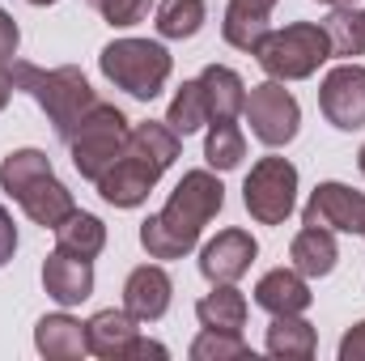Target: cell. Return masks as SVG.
<instances>
[{"mask_svg":"<svg viewBox=\"0 0 365 361\" xmlns=\"http://www.w3.org/2000/svg\"><path fill=\"white\" fill-rule=\"evenodd\" d=\"M43 289L51 302L60 306H81L93 293V260H81V255H68V251H51L43 260Z\"/></svg>","mask_w":365,"mask_h":361,"instance_id":"cell-14","label":"cell"},{"mask_svg":"<svg viewBox=\"0 0 365 361\" xmlns=\"http://www.w3.org/2000/svg\"><path fill=\"white\" fill-rule=\"evenodd\" d=\"M9 73H13V86H17V90L30 93V98L43 106L51 132H56L64 145L73 141V132L86 123V115L98 106V93L90 90L86 73L73 68V64H64V68H38V64L13 60Z\"/></svg>","mask_w":365,"mask_h":361,"instance_id":"cell-2","label":"cell"},{"mask_svg":"<svg viewBox=\"0 0 365 361\" xmlns=\"http://www.w3.org/2000/svg\"><path fill=\"white\" fill-rule=\"evenodd\" d=\"M340 361H365V319L353 332H344V340H340Z\"/></svg>","mask_w":365,"mask_h":361,"instance_id":"cell-31","label":"cell"},{"mask_svg":"<svg viewBox=\"0 0 365 361\" xmlns=\"http://www.w3.org/2000/svg\"><path fill=\"white\" fill-rule=\"evenodd\" d=\"M170 298H175V280L162 264H140L123 280V310L136 323H158L170 310Z\"/></svg>","mask_w":365,"mask_h":361,"instance_id":"cell-13","label":"cell"},{"mask_svg":"<svg viewBox=\"0 0 365 361\" xmlns=\"http://www.w3.org/2000/svg\"><path fill=\"white\" fill-rule=\"evenodd\" d=\"M247 353H251L247 340L234 336V332H212V327H204V332L191 340V361H238V357H247Z\"/></svg>","mask_w":365,"mask_h":361,"instance_id":"cell-28","label":"cell"},{"mask_svg":"<svg viewBox=\"0 0 365 361\" xmlns=\"http://www.w3.org/2000/svg\"><path fill=\"white\" fill-rule=\"evenodd\" d=\"M327 30V43H331V56H365V9L353 4H331V17L323 21Z\"/></svg>","mask_w":365,"mask_h":361,"instance_id":"cell-24","label":"cell"},{"mask_svg":"<svg viewBox=\"0 0 365 361\" xmlns=\"http://www.w3.org/2000/svg\"><path fill=\"white\" fill-rule=\"evenodd\" d=\"M30 4H38V9H47V4H56V0H30Z\"/></svg>","mask_w":365,"mask_h":361,"instance_id":"cell-37","label":"cell"},{"mask_svg":"<svg viewBox=\"0 0 365 361\" xmlns=\"http://www.w3.org/2000/svg\"><path fill=\"white\" fill-rule=\"evenodd\" d=\"M289 260H293V268L302 272L306 280L331 276V272H336V264H340L336 234H331V230H319V225L297 230V238L289 243Z\"/></svg>","mask_w":365,"mask_h":361,"instance_id":"cell-17","label":"cell"},{"mask_svg":"<svg viewBox=\"0 0 365 361\" xmlns=\"http://www.w3.org/2000/svg\"><path fill=\"white\" fill-rule=\"evenodd\" d=\"M255 255H259V243L251 238V230H221L204 251H200V272H204V280H212V285H234V280H242L251 264H255Z\"/></svg>","mask_w":365,"mask_h":361,"instance_id":"cell-12","label":"cell"},{"mask_svg":"<svg viewBox=\"0 0 365 361\" xmlns=\"http://www.w3.org/2000/svg\"><path fill=\"white\" fill-rule=\"evenodd\" d=\"M153 0H98V13L106 17V26L115 30H128V26H140L149 17Z\"/></svg>","mask_w":365,"mask_h":361,"instance_id":"cell-29","label":"cell"},{"mask_svg":"<svg viewBox=\"0 0 365 361\" xmlns=\"http://www.w3.org/2000/svg\"><path fill=\"white\" fill-rule=\"evenodd\" d=\"M251 56L259 60V68L272 81H306V77H314L331 60V43H327V30L323 26L293 21L284 30H268Z\"/></svg>","mask_w":365,"mask_h":361,"instance_id":"cell-5","label":"cell"},{"mask_svg":"<svg viewBox=\"0 0 365 361\" xmlns=\"http://www.w3.org/2000/svg\"><path fill=\"white\" fill-rule=\"evenodd\" d=\"M225 208V187L212 171H187L166 208L140 221V247L149 260H182L195 251L204 225Z\"/></svg>","mask_w":365,"mask_h":361,"instance_id":"cell-1","label":"cell"},{"mask_svg":"<svg viewBox=\"0 0 365 361\" xmlns=\"http://www.w3.org/2000/svg\"><path fill=\"white\" fill-rule=\"evenodd\" d=\"M195 319H200V327L242 336V327H247V298L234 285H212V293L195 302Z\"/></svg>","mask_w":365,"mask_h":361,"instance_id":"cell-19","label":"cell"},{"mask_svg":"<svg viewBox=\"0 0 365 361\" xmlns=\"http://www.w3.org/2000/svg\"><path fill=\"white\" fill-rule=\"evenodd\" d=\"M302 225L319 230H340V234H361L365 238V191H353L344 183H319L302 208Z\"/></svg>","mask_w":365,"mask_h":361,"instance_id":"cell-9","label":"cell"},{"mask_svg":"<svg viewBox=\"0 0 365 361\" xmlns=\"http://www.w3.org/2000/svg\"><path fill=\"white\" fill-rule=\"evenodd\" d=\"M0 187L21 204V213L43 225V230H56L64 217L77 213V200L64 183L56 179L47 153L38 149H13L4 162H0Z\"/></svg>","mask_w":365,"mask_h":361,"instance_id":"cell-3","label":"cell"},{"mask_svg":"<svg viewBox=\"0 0 365 361\" xmlns=\"http://www.w3.org/2000/svg\"><path fill=\"white\" fill-rule=\"evenodd\" d=\"M162 175H166V171H162L158 162L140 158L136 149H123L119 162L93 183V187H98V195H102L106 204H115V208H140V204L149 200V191L158 187Z\"/></svg>","mask_w":365,"mask_h":361,"instance_id":"cell-11","label":"cell"},{"mask_svg":"<svg viewBox=\"0 0 365 361\" xmlns=\"http://www.w3.org/2000/svg\"><path fill=\"white\" fill-rule=\"evenodd\" d=\"M268 353L284 361H310L319 349V336L314 327L302 319V315H272V327H268Z\"/></svg>","mask_w":365,"mask_h":361,"instance_id":"cell-21","label":"cell"},{"mask_svg":"<svg viewBox=\"0 0 365 361\" xmlns=\"http://www.w3.org/2000/svg\"><path fill=\"white\" fill-rule=\"evenodd\" d=\"M357 166H361V175H365V145H361V153H357Z\"/></svg>","mask_w":365,"mask_h":361,"instance_id":"cell-36","label":"cell"},{"mask_svg":"<svg viewBox=\"0 0 365 361\" xmlns=\"http://www.w3.org/2000/svg\"><path fill=\"white\" fill-rule=\"evenodd\" d=\"M242 158H247V136H242V128H238L234 119H212L208 141H204V162H208L212 171H234V166H242Z\"/></svg>","mask_w":365,"mask_h":361,"instance_id":"cell-26","label":"cell"},{"mask_svg":"<svg viewBox=\"0 0 365 361\" xmlns=\"http://www.w3.org/2000/svg\"><path fill=\"white\" fill-rule=\"evenodd\" d=\"M310 302H314V293L297 268H272L255 285V306L268 315H306Z\"/></svg>","mask_w":365,"mask_h":361,"instance_id":"cell-15","label":"cell"},{"mask_svg":"<svg viewBox=\"0 0 365 361\" xmlns=\"http://www.w3.org/2000/svg\"><path fill=\"white\" fill-rule=\"evenodd\" d=\"M242 204L259 225H284L297 204V166L289 158H259L242 183Z\"/></svg>","mask_w":365,"mask_h":361,"instance_id":"cell-7","label":"cell"},{"mask_svg":"<svg viewBox=\"0 0 365 361\" xmlns=\"http://www.w3.org/2000/svg\"><path fill=\"white\" fill-rule=\"evenodd\" d=\"M34 349L47 361H81L90 353V340H86V323L73 319V315H47L38 319L34 327Z\"/></svg>","mask_w":365,"mask_h":361,"instance_id":"cell-16","label":"cell"},{"mask_svg":"<svg viewBox=\"0 0 365 361\" xmlns=\"http://www.w3.org/2000/svg\"><path fill=\"white\" fill-rule=\"evenodd\" d=\"M98 68L115 90L132 93L140 102H153L170 81V51L153 39H115L98 51Z\"/></svg>","mask_w":365,"mask_h":361,"instance_id":"cell-4","label":"cell"},{"mask_svg":"<svg viewBox=\"0 0 365 361\" xmlns=\"http://www.w3.org/2000/svg\"><path fill=\"white\" fill-rule=\"evenodd\" d=\"M90 4H98V0H90Z\"/></svg>","mask_w":365,"mask_h":361,"instance_id":"cell-39","label":"cell"},{"mask_svg":"<svg viewBox=\"0 0 365 361\" xmlns=\"http://www.w3.org/2000/svg\"><path fill=\"white\" fill-rule=\"evenodd\" d=\"M13 251H17V225H13V217L4 213V204H0V268L13 260Z\"/></svg>","mask_w":365,"mask_h":361,"instance_id":"cell-32","label":"cell"},{"mask_svg":"<svg viewBox=\"0 0 365 361\" xmlns=\"http://www.w3.org/2000/svg\"><path fill=\"white\" fill-rule=\"evenodd\" d=\"M128 149H136L140 158H149V162H158L162 171H170L175 166V158H179L182 149V136L162 119H145V123H136L132 132H128Z\"/></svg>","mask_w":365,"mask_h":361,"instance_id":"cell-23","label":"cell"},{"mask_svg":"<svg viewBox=\"0 0 365 361\" xmlns=\"http://www.w3.org/2000/svg\"><path fill=\"white\" fill-rule=\"evenodd\" d=\"M140 357H170V353H166V345H158V340H145V336H136V340H132V345H128V357L123 361H140Z\"/></svg>","mask_w":365,"mask_h":361,"instance_id":"cell-33","label":"cell"},{"mask_svg":"<svg viewBox=\"0 0 365 361\" xmlns=\"http://www.w3.org/2000/svg\"><path fill=\"white\" fill-rule=\"evenodd\" d=\"M13 90H17V86H13V73H9V64H0V111L9 106V98H13Z\"/></svg>","mask_w":365,"mask_h":361,"instance_id":"cell-35","label":"cell"},{"mask_svg":"<svg viewBox=\"0 0 365 361\" xmlns=\"http://www.w3.org/2000/svg\"><path fill=\"white\" fill-rule=\"evenodd\" d=\"M319 111L340 132L365 128V68L361 64H340V68H331L323 77V86H319Z\"/></svg>","mask_w":365,"mask_h":361,"instance_id":"cell-10","label":"cell"},{"mask_svg":"<svg viewBox=\"0 0 365 361\" xmlns=\"http://www.w3.org/2000/svg\"><path fill=\"white\" fill-rule=\"evenodd\" d=\"M166 123H170L179 136H191V132H200L204 123H212V115H208V98H204L200 77H195V81H182V86H179V93L170 98Z\"/></svg>","mask_w":365,"mask_h":361,"instance_id":"cell-27","label":"cell"},{"mask_svg":"<svg viewBox=\"0 0 365 361\" xmlns=\"http://www.w3.org/2000/svg\"><path fill=\"white\" fill-rule=\"evenodd\" d=\"M204 17H208V4L204 0H162L158 4V34L162 39H195L200 30H204Z\"/></svg>","mask_w":365,"mask_h":361,"instance_id":"cell-25","label":"cell"},{"mask_svg":"<svg viewBox=\"0 0 365 361\" xmlns=\"http://www.w3.org/2000/svg\"><path fill=\"white\" fill-rule=\"evenodd\" d=\"M242 115H247L255 141L268 145V149H284V145L297 136V128H302V106H297V98L284 90V81H272V77L247 93Z\"/></svg>","mask_w":365,"mask_h":361,"instance_id":"cell-8","label":"cell"},{"mask_svg":"<svg viewBox=\"0 0 365 361\" xmlns=\"http://www.w3.org/2000/svg\"><path fill=\"white\" fill-rule=\"evenodd\" d=\"M319 4H353V0H319Z\"/></svg>","mask_w":365,"mask_h":361,"instance_id":"cell-38","label":"cell"},{"mask_svg":"<svg viewBox=\"0 0 365 361\" xmlns=\"http://www.w3.org/2000/svg\"><path fill=\"white\" fill-rule=\"evenodd\" d=\"M136 319L128 310H98L90 323H86V340H90V353L93 357H106V361H123L128 357V345L136 340Z\"/></svg>","mask_w":365,"mask_h":361,"instance_id":"cell-18","label":"cell"},{"mask_svg":"<svg viewBox=\"0 0 365 361\" xmlns=\"http://www.w3.org/2000/svg\"><path fill=\"white\" fill-rule=\"evenodd\" d=\"M56 247L68 251V255H81V260H98L102 247H106V225H102V217L77 208L73 217H64V221L56 225Z\"/></svg>","mask_w":365,"mask_h":361,"instance_id":"cell-22","label":"cell"},{"mask_svg":"<svg viewBox=\"0 0 365 361\" xmlns=\"http://www.w3.org/2000/svg\"><path fill=\"white\" fill-rule=\"evenodd\" d=\"M17 43H21V30H17V21L0 9V64H13V56H17Z\"/></svg>","mask_w":365,"mask_h":361,"instance_id":"cell-30","label":"cell"},{"mask_svg":"<svg viewBox=\"0 0 365 361\" xmlns=\"http://www.w3.org/2000/svg\"><path fill=\"white\" fill-rule=\"evenodd\" d=\"M128 115L119 111V106H110V102H98L90 115H86V123L73 132V141H68V153H73V166H77V175L81 179L98 183L115 162H119V153L128 149Z\"/></svg>","mask_w":365,"mask_h":361,"instance_id":"cell-6","label":"cell"},{"mask_svg":"<svg viewBox=\"0 0 365 361\" xmlns=\"http://www.w3.org/2000/svg\"><path fill=\"white\" fill-rule=\"evenodd\" d=\"M200 86H204V98H208V115L212 119H238L242 106H247V86L234 68L225 64H208L200 73Z\"/></svg>","mask_w":365,"mask_h":361,"instance_id":"cell-20","label":"cell"},{"mask_svg":"<svg viewBox=\"0 0 365 361\" xmlns=\"http://www.w3.org/2000/svg\"><path fill=\"white\" fill-rule=\"evenodd\" d=\"M234 13H247V17H272L276 0H230Z\"/></svg>","mask_w":365,"mask_h":361,"instance_id":"cell-34","label":"cell"}]
</instances>
